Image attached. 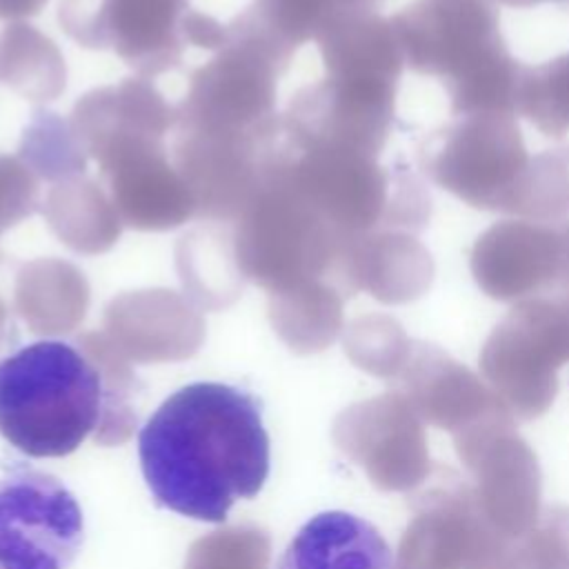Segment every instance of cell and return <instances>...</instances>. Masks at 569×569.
<instances>
[{
	"instance_id": "obj_9",
	"label": "cell",
	"mask_w": 569,
	"mask_h": 569,
	"mask_svg": "<svg viewBox=\"0 0 569 569\" xmlns=\"http://www.w3.org/2000/svg\"><path fill=\"white\" fill-rule=\"evenodd\" d=\"M476 284L491 300L522 302L551 296L565 267L562 222L502 220L485 229L469 258Z\"/></svg>"
},
{
	"instance_id": "obj_12",
	"label": "cell",
	"mask_w": 569,
	"mask_h": 569,
	"mask_svg": "<svg viewBox=\"0 0 569 569\" xmlns=\"http://www.w3.org/2000/svg\"><path fill=\"white\" fill-rule=\"evenodd\" d=\"M385 536L349 511L311 516L289 540L273 569H393Z\"/></svg>"
},
{
	"instance_id": "obj_4",
	"label": "cell",
	"mask_w": 569,
	"mask_h": 569,
	"mask_svg": "<svg viewBox=\"0 0 569 569\" xmlns=\"http://www.w3.org/2000/svg\"><path fill=\"white\" fill-rule=\"evenodd\" d=\"M102 407V376L69 340H36L0 360V436L24 456L73 453Z\"/></svg>"
},
{
	"instance_id": "obj_2",
	"label": "cell",
	"mask_w": 569,
	"mask_h": 569,
	"mask_svg": "<svg viewBox=\"0 0 569 569\" xmlns=\"http://www.w3.org/2000/svg\"><path fill=\"white\" fill-rule=\"evenodd\" d=\"M422 173L480 211L569 220V147L531 156L516 116H456L418 149Z\"/></svg>"
},
{
	"instance_id": "obj_14",
	"label": "cell",
	"mask_w": 569,
	"mask_h": 569,
	"mask_svg": "<svg viewBox=\"0 0 569 569\" xmlns=\"http://www.w3.org/2000/svg\"><path fill=\"white\" fill-rule=\"evenodd\" d=\"M491 569H569V505H547L531 529L507 538Z\"/></svg>"
},
{
	"instance_id": "obj_10",
	"label": "cell",
	"mask_w": 569,
	"mask_h": 569,
	"mask_svg": "<svg viewBox=\"0 0 569 569\" xmlns=\"http://www.w3.org/2000/svg\"><path fill=\"white\" fill-rule=\"evenodd\" d=\"M396 378L420 420L449 433L505 407L485 378L433 342L413 340Z\"/></svg>"
},
{
	"instance_id": "obj_15",
	"label": "cell",
	"mask_w": 569,
	"mask_h": 569,
	"mask_svg": "<svg viewBox=\"0 0 569 569\" xmlns=\"http://www.w3.org/2000/svg\"><path fill=\"white\" fill-rule=\"evenodd\" d=\"M516 111L545 136L569 131V53L525 69Z\"/></svg>"
},
{
	"instance_id": "obj_5",
	"label": "cell",
	"mask_w": 569,
	"mask_h": 569,
	"mask_svg": "<svg viewBox=\"0 0 569 569\" xmlns=\"http://www.w3.org/2000/svg\"><path fill=\"white\" fill-rule=\"evenodd\" d=\"M567 362L569 298L556 293L516 302L480 349L482 378L516 420L551 409Z\"/></svg>"
},
{
	"instance_id": "obj_16",
	"label": "cell",
	"mask_w": 569,
	"mask_h": 569,
	"mask_svg": "<svg viewBox=\"0 0 569 569\" xmlns=\"http://www.w3.org/2000/svg\"><path fill=\"white\" fill-rule=\"evenodd\" d=\"M562 236H565V267H562V278L556 296L569 298V220H562Z\"/></svg>"
},
{
	"instance_id": "obj_3",
	"label": "cell",
	"mask_w": 569,
	"mask_h": 569,
	"mask_svg": "<svg viewBox=\"0 0 569 569\" xmlns=\"http://www.w3.org/2000/svg\"><path fill=\"white\" fill-rule=\"evenodd\" d=\"M391 27L405 64L442 82L453 116H518L527 64L511 56L491 0H416Z\"/></svg>"
},
{
	"instance_id": "obj_11",
	"label": "cell",
	"mask_w": 569,
	"mask_h": 569,
	"mask_svg": "<svg viewBox=\"0 0 569 569\" xmlns=\"http://www.w3.org/2000/svg\"><path fill=\"white\" fill-rule=\"evenodd\" d=\"M358 458L373 482L389 491H413L431 473L425 422L396 391L358 411Z\"/></svg>"
},
{
	"instance_id": "obj_1",
	"label": "cell",
	"mask_w": 569,
	"mask_h": 569,
	"mask_svg": "<svg viewBox=\"0 0 569 569\" xmlns=\"http://www.w3.org/2000/svg\"><path fill=\"white\" fill-rule=\"evenodd\" d=\"M138 460L158 507L224 522L231 507L258 496L269 478L262 402L229 382H189L140 427Z\"/></svg>"
},
{
	"instance_id": "obj_8",
	"label": "cell",
	"mask_w": 569,
	"mask_h": 569,
	"mask_svg": "<svg viewBox=\"0 0 569 569\" xmlns=\"http://www.w3.org/2000/svg\"><path fill=\"white\" fill-rule=\"evenodd\" d=\"M84 545V516L53 473L18 467L0 476V569H69Z\"/></svg>"
},
{
	"instance_id": "obj_13",
	"label": "cell",
	"mask_w": 569,
	"mask_h": 569,
	"mask_svg": "<svg viewBox=\"0 0 569 569\" xmlns=\"http://www.w3.org/2000/svg\"><path fill=\"white\" fill-rule=\"evenodd\" d=\"M353 280L387 305L411 302L431 287L433 258L416 233L380 229L356 247Z\"/></svg>"
},
{
	"instance_id": "obj_6",
	"label": "cell",
	"mask_w": 569,
	"mask_h": 569,
	"mask_svg": "<svg viewBox=\"0 0 569 569\" xmlns=\"http://www.w3.org/2000/svg\"><path fill=\"white\" fill-rule=\"evenodd\" d=\"M413 518L407 525L393 569H491L502 545L482 516L473 487L458 471L433 465L411 496Z\"/></svg>"
},
{
	"instance_id": "obj_7",
	"label": "cell",
	"mask_w": 569,
	"mask_h": 569,
	"mask_svg": "<svg viewBox=\"0 0 569 569\" xmlns=\"http://www.w3.org/2000/svg\"><path fill=\"white\" fill-rule=\"evenodd\" d=\"M451 438L487 522L505 538L531 529L542 509V473L511 411L500 407Z\"/></svg>"
}]
</instances>
